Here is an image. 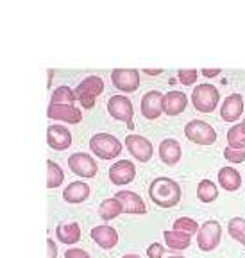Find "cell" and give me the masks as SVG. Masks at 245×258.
<instances>
[{
    "label": "cell",
    "instance_id": "obj_17",
    "mask_svg": "<svg viewBox=\"0 0 245 258\" xmlns=\"http://www.w3.org/2000/svg\"><path fill=\"white\" fill-rule=\"evenodd\" d=\"M186 106H188V97L179 90H172L163 97V111L170 117H176V115L183 113Z\"/></svg>",
    "mask_w": 245,
    "mask_h": 258
},
{
    "label": "cell",
    "instance_id": "obj_1",
    "mask_svg": "<svg viewBox=\"0 0 245 258\" xmlns=\"http://www.w3.org/2000/svg\"><path fill=\"white\" fill-rule=\"evenodd\" d=\"M150 201L161 208H172L181 201V186L172 177H156L149 186Z\"/></svg>",
    "mask_w": 245,
    "mask_h": 258
},
{
    "label": "cell",
    "instance_id": "obj_13",
    "mask_svg": "<svg viewBox=\"0 0 245 258\" xmlns=\"http://www.w3.org/2000/svg\"><path fill=\"white\" fill-rule=\"evenodd\" d=\"M115 199L122 205V210H124L125 214L141 215L147 212V206H145L143 199H141L138 194L131 192V190H120V192L115 196Z\"/></svg>",
    "mask_w": 245,
    "mask_h": 258
},
{
    "label": "cell",
    "instance_id": "obj_10",
    "mask_svg": "<svg viewBox=\"0 0 245 258\" xmlns=\"http://www.w3.org/2000/svg\"><path fill=\"white\" fill-rule=\"evenodd\" d=\"M136 176V167H134L133 161L129 160H120L117 163H113L111 169H109V179L115 185L122 186L131 183Z\"/></svg>",
    "mask_w": 245,
    "mask_h": 258
},
{
    "label": "cell",
    "instance_id": "obj_16",
    "mask_svg": "<svg viewBox=\"0 0 245 258\" xmlns=\"http://www.w3.org/2000/svg\"><path fill=\"white\" fill-rule=\"evenodd\" d=\"M104 92V81L97 76H90L85 81H80L75 88L77 99H95Z\"/></svg>",
    "mask_w": 245,
    "mask_h": 258
},
{
    "label": "cell",
    "instance_id": "obj_21",
    "mask_svg": "<svg viewBox=\"0 0 245 258\" xmlns=\"http://www.w3.org/2000/svg\"><path fill=\"white\" fill-rule=\"evenodd\" d=\"M218 183H220L222 188L227 190V192H234V190L240 188L241 176L233 167H222V169L218 170Z\"/></svg>",
    "mask_w": 245,
    "mask_h": 258
},
{
    "label": "cell",
    "instance_id": "obj_27",
    "mask_svg": "<svg viewBox=\"0 0 245 258\" xmlns=\"http://www.w3.org/2000/svg\"><path fill=\"white\" fill-rule=\"evenodd\" d=\"M64 179V174L63 169L57 165L56 161L48 160L47 161V188H56L63 183Z\"/></svg>",
    "mask_w": 245,
    "mask_h": 258
},
{
    "label": "cell",
    "instance_id": "obj_33",
    "mask_svg": "<svg viewBox=\"0 0 245 258\" xmlns=\"http://www.w3.org/2000/svg\"><path fill=\"white\" fill-rule=\"evenodd\" d=\"M163 253H165V247L161 246L159 242H154V244H150V246L147 247V256L149 258H161Z\"/></svg>",
    "mask_w": 245,
    "mask_h": 258
},
{
    "label": "cell",
    "instance_id": "obj_22",
    "mask_svg": "<svg viewBox=\"0 0 245 258\" xmlns=\"http://www.w3.org/2000/svg\"><path fill=\"white\" fill-rule=\"evenodd\" d=\"M56 237L61 240V244H77L80 238V228L77 222H70V224H59L56 228Z\"/></svg>",
    "mask_w": 245,
    "mask_h": 258
},
{
    "label": "cell",
    "instance_id": "obj_18",
    "mask_svg": "<svg viewBox=\"0 0 245 258\" xmlns=\"http://www.w3.org/2000/svg\"><path fill=\"white\" fill-rule=\"evenodd\" d=\"M181 144L176 140V138H165V140L159 144V158L165 165H177L179 160H181Z\"/></svg>",
    "mask_w": 245,
    "mask_h": 258
},
{
    "label": "cell",
    "instance_id": "obj_38",
    "mask_svg": "<svg viewBox=\"0 0 245 258\" xmlns=\"http://www.w3.org/2000/svg\"><path fill=\"white\" fill-rule=\"evenodd\" d=\"M143 72H145V74H149V76H157V74H161V69H156V70H149V69H145Z\"/></svg>",
    "mask_w": 245,
    "mask_h": 258
},
{
    "label": "cell",
    "instance_id": "obj_40",
    "mask_svg": "<svg viewBox=\"0 0 245 258\" xmlns=\"http://www.w3.org/2000/svg\"><path fill=\"white\" fill-rule=\"evenodd\" d=\"M170 258H185V256H170Z\"/></svg>",
    "mask_w": 245,
    "mask_h": 258
},
{
    "label": "cell",
    "instance_id": "obj_31",
    "mask_svg": "<svg viewBox=\"0 0 245 258\" xmlns=\"http://www.w3.org/2000/svg\"><path fill=\"white\" fill-rule=\"evenodd\" d=\"M224 158L231 163H241L245 161V149H233V147H225Z\"/></svg>",
    "mask_w": 245,
    "mask_h": 258
},
{
    "label": "cell",
    "instance_id": "obj_20",
    "mask_svg": "<svg viewBox=\"0 0 245 258\" xmlns=\"http://www.w3.org/2000/svg\"><path fill=\"white\" fill-rule=\"evenodd\" d=\"M90 192H92L90 185H86L83 181H73L63 190V199L66 203H72V205H79V203L86 201Z\"/></svg>",
    "mask_w": 245,
    "mask_h": 258
},
{
    "label": "cell",
    "instance_id": "obj_25",
    "mask_svg": "<svg viewBox=\"0 0 245 258\" xmlns=\"http://www.w3.org/2000/svg\"><path fill=\"white\" fill-rule=\"evenodd\" d=\"M197 198L202 203H213L218 198V186L211 179H202L197 185Z\"/></svg>",
    "mask_w": 245,
    "mask_h": 258
},
{
    "label": "cell",
    "instance_id": "obj_3",
    "mask_svg": "<svg viewBox=\"0 0 245 258\" xmlns=\"http://www.w3.org/2000/svg\"><path fill=\"white\" fill-rule=\"evenodd\" d=\"M218 101H220L218 88L213 85H208V83L195 86L192 92V104L201 113H211L218 106Z\"/></svg>",
    "mask_w": 245,
    "mask_h": 258
},
{
    "label": "cell",
    "instance_id": "obj_28",
    "mask_svg": "<svg viewBox=\"0 0 245 258\" xmlns=\"http://www.w3.org/2000/svg\"><path fill=\"white\" fill-rule=\"evenodd\" d=\"M50 104H68L73 106L75 102V92L68 86H59L52 92V99H50Z\"/></svg>",
    "mask_w": 245,
    "mask_h": 258
},
{
    "label": "cell",
    "instance_id": "obj_11",
    "mask_svg": "<svg viewBox=\"0 0 245 258\" xmlns=\"http://www.w3.org/2000/svg\"><path fill=\"white\" fill-rule=\"evenodd\" d=\"M163 93L152 90V92H147L141 97V115H143L147 120H156L163 113Z\"/></svg>",
    "mask_w": 245,
    "mask_h": 258
},
{
    "label": "cell",
    "instance_id": "obj_8",
    "mask_svg": "<svg viewBox=\"0 0 245 258\" xmlns=\"http://www.w3.org/2000/svg\"><path fill=\"white\" fill-rule=\"evenodd\" d=\"M68 167L73 174L80 177H95L97 161L86 153H75L68 158Z\"/></svg>",
    "mask_w": 245,
    "mask_h": 258
},
{
    "label": "cell",
    "instance_id": "obj_35",
    "mask_svg": "<svg viewBox=\"0 0 245 258\" xmlns=\"http://www.w3.org/2000/svg\"><path fill=\"white\" fill-rule=\"evenodd\" d=\"M47 249H48V258H57V246L52 238H47Z\"/></svg>",
    "mask_w": 245,
    "mask_h": 258
},
{
    "label": "cell",
    "instance_id": "obj_41",
    "mask_svg": "<svg viewBox=\"0 0 245 258\" xmlns=\"http://www.w3.org/2000/svg\"><path fill=\"white\" fill-rule=\"evenodd\" d=\"M241 122H243V124H245V117H243V120H241Z\"/></svg>",
    "mask_w": 245,
    "mask_h": 258
},
{
    "label": "cell",
    "instance_id": "obj_39",
    "mask_svg": "<svg viewBox=\"0 0 245 258\" xmlns=\"http://www.w3.org/2000/svg\"><path fill=\"white\" fill-rule=\"evenodd\" d=\"M122 258H140L138 254H125V256H122Z\"/></svg>",
    "mask_w": 245,
    "mask_h": 258
},
{
    "label": "cell",
    "instance_id": "obj_15",
    "mask_svg": "<svg viewBox=\"0 0 245 258\" xmlns=\"http://www.w3.org/2000/svg\"><path fill=\"white\" fill-rule=\"evenodd\" d=\"M47 142L56 151H64L72 145V135L63 125H48L47 127Z\"/></svg>",
    "mask_w": 245,
    "mask_h": 258
},
{
    "label": "cell",
    "instance_id": "obj_26",
    "mask_svg": "<svg viewBox=\"0 0 245 258\" xmlns=\"http://www.w3.org/2000/svg\"><path fill=\"white\" fill-rule=\"evenodd\" d=\"M227 147L233 149H245V124H234L233 127L227 131Z\"/></svg>",
    "mask_w": 245,
    "mask_h": 258
},
{
    "label": "cell",
    "instance_id": "obj_36",
    "mask_svg": "<svg viewBox=\"0 0 245 258\" xmlns=\"http://www.w3.org/2000/svg\"><path fill=\"white\" fill-rule=\"evenodd\" d=\"M79 102H80V106L86 109H92L93 106H95V99H79Z\"/></svg>",
    "mask_w": 245,
    "mask_h": 258
},
{
    "label": "cell",
    "instance_id": "obj_2",
    "mask_svg": "<svg viewBox=\"0 0 245 258\" xmlns=\"http://www.w3.org/2000/svg\"><path fill=\"white\" fill-rule=\"evenodd\" d=\"M90 149L102 160H113L122 153V144L109 133H97L90 138Z\"/></svg>",
    "mask_w": 245,
    "mask_h": 258
},
{
    "label": "cell",
    "instance_id": "obj_37",
    "mask_svg": "<svg viewBox=\"0 0 245 258\" xmlns=\"http://www.w3.org/2000/svg\"><path fill=\"white\" fill-rule=\"evenodd\" d=\"M202 74H204L206 77H217L218 74H220V69H204L201 70Z\"/></svg>",
    "mask_w": 245,
    "mask_h": 258
},
{
    "label": "cell",
    "instance_id": "obj_32",
    "mask_svg": "<svg viewBox=\"0 0 245 258\" xmlns=\"http://www.w3.org/2000/svg\"><path fill=\"white\" fill-rule=\"evenodd\" d=\"M177 77H179V81H181L185 86H190V85H193V83L197 81L199 72H197V70H185V69H181L179 72H177Z\"/></svg>",
    "mask_w": 245,
    "mask_h": 258
},
{
    "label": "cell",
    "instance_id": "obj_7",
    "mask_svg": "<svg viewBox=\"0 0 245 258\" xmlns=\"http://www.w3.org/2000/svg\"><path fill=\"white\" fill-rule=\"evenodd\" d=\"M113 86L125 93H133L140 88V74L134 69H117L111 74Z\"/></svg>",
    "mask_w": 245,
    "mask_h": 258
},
{
    "label": "cell",
    "instance_id": "obj_4",
    "mask_svg": "<svg viewBox=\"0 0 245 258\" xmlns=\"http://www.w3.org/2000/svg\"><path fill=\"white\" fill-rule=\"evenodd\" d=\"M185 135L190 142L199 145H211L217 142V131L204 120H190L185 125Z\"/></svg>",
    "mask_w": 245,
    "mask_h": 258
},
{
    "label": "cell",
    "instance_id": "obj_29",
    "mask_svg": "<svg viewBox=\"0 0 245 258\" xmlns=\"http://www.w3.org/2000/svg\"><path fill=\"white\" fill-rule=\"evenodd\" d=\"M227 231L229 235L238 240L240 244L245 246V219L243 217H233L229 222H227Z\"/></svg>",
    "mask_w": 245,
    "mask_h": 258
},
{
    "label": "cell",
    "instance_id": "obj_12",
    "mask_svg": "<svg viewBox=\"0 0 245 258\" xmlns=\"http://www.w3.org/2000/svg\"><path fill=\"white\" fill-rule=\"evenodd\" d=\"M47 117L54 120H63L68 124H79L83 120V113L75 106L68 104H50L47 109Z\"/></svg>",
    "mask_w": 245,
    "mask_h": 258
},
{
    "label": "cell",
    "instance_id": "obj_34",
    "mask_svg": "<svg viewBox=\"0 0 245 258\" xmlns=\"http://www.w3.org/2000/svg\"><path fill=\"white\" fill-rule=\"evenodd\" d=\"M64 258H90V254L86 253L85 249H77V247H70L66 253H64Z\"/></svg>",
    "mask_w": 245,
    "mask_h": 258
},
{
    "label": "cell",
    "instance_id": "obj_23",
    "mask_svg": "<svg viewBox=\"0 0 245 258\" xmlns=\"http://www.w3.org/2000/svg\"><path fill=\"white\" fill-rule=\"evenodd\" d=\"M165 242L167 246L170 249H177V251H183L192 244V237L186 233H181V231H176V230H167L165 231Z\"/></svg>",
    "mask_w": 245,
    "mask_h": 258
},
{
    "label": "cell",
    "instance_id": "obj_14",
    "mask_svg": "<svg viewBox=\"0 0 245 258\" xmlns=\"http://www.w3.org/2000/svg\"><path fill=\"white\" fill-rule=\"evenodd\" d=\"M243 113V97L240 93H231L225 97L220 106V117L225 122H236Z\"/></svg>",
    "mask_w": 245,
    "mask_h": 258
},
{
    "label": "cell",
    "instance_id": "obj_9",
    "mask_svg": "<svg viewBox=\"0 0 245 258\" xmlns=\"http://www.w3.org/2000/svg\"><path fill=\"white\" fill-rule=\"evenodd\" d=\"M125 145H127L129 153L133 154V158H136V160L141 161V163H145V161H149L150 158H152L154 147L145 137H140V135H129V137L125 138Z\"/></svg>",
    "mask_w": 245,
    "mask_h": 258
},
{
    "label": "cell",
    "instance_id": "obj_6",
    "mask_svg": "<svg viewBox=\"0 0 245 258\" xmlns=\"http://www.w3.org/2000/svg\"><path fill=\"white\" fill-rule=\"evenodd\" d=\"M108 111L113 118L122 120L127 124L129 129H133V115H134V108L133 102L129 101L125 95H115L108 101Z\"/></svg>",
    "mask_w": 245,
    "mask_h": 258
},
{
    "label": "cell",
    "instance_id": "obj_24",
    "mask_svg": "<svg viewBox=\"0 0 245 258\" xmlns=\"http://www.w3.org/2000/svg\"><path fill=\"white\" fill-rule=\"evenodd\" d=\"M122 212H124L122 205L115 198L106 199V201H102L101 206H99V217H101L102 221H113V219L118 217Z\"/></svg>",
    "mask_w": 245,
    "mask_h": 258
},
{
    "label": "cell",
    "instance_id": "obj_30",
    "mask_svg": "<svg viewBox=\"0 0 245 258\" xmlns=\"http://www.w3.org/2000/svg\"><path fill=\"white\" fill-rule=\"evenodd\" d=\"M199 228H201V226L197 224V221H193V219H190V217H181L174 222V230L190 235V237H192L193 233H197Z\"/></svg>",
    "mask_w": 245,
    "mask_h": 258
},
{
    "label": "cell",
    "instance_id": "obj_19",
    "mask_svg": "<svg viewBox=\"0 0 245 258\" xmlns=\"http://www.w3.org/2000/svg\"><path fill=\"white\" fill-rule=\"evenodd\" d=\"M92 238L102 249H113L118 244V233L111 226H95L92 230Z\"/></svg>",
    "mask_w": 245,
    "mask_h": 258
},
{
    "label": "cell",
    "instance_id": "obj_5",
    "mask_svg": "<svg viewBox=\"0 0 245 258\" xmlns=\"http://www.w3.org/2000/svg\"><path fill=\"white\" fill-rule=\"evenodd\" d=\"M222 238V226L218 221H206L197 231V244L201 251H213Z\"/></svg>",
    "mask_w": 245,
    "mask_h": 258
}]
</instances>
